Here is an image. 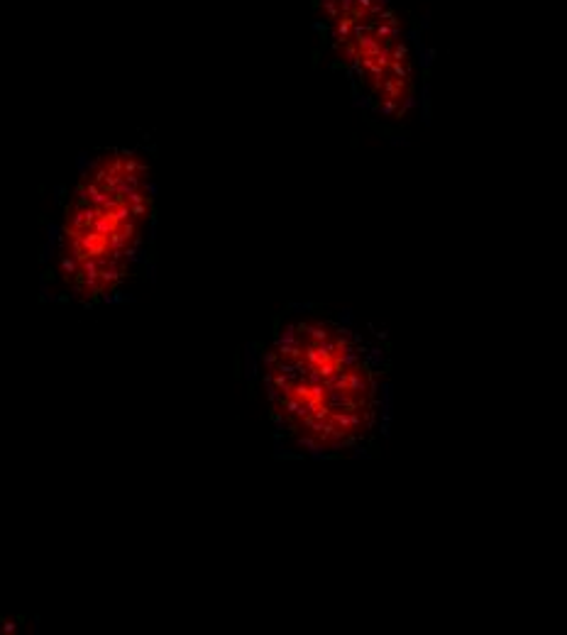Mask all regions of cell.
I'll return each mask as SVG.
<instances>
[{
    "label": "cell",
    "instance_id": "3957f363",
    "mask_svg": "<svg viewBox=\"0 0 567 635\" xmlns=\"http://www.w3.org/2000/svg\"><path fill=\"white\" fill-rule=\"evenodd\" d=\"M313 27L357 103L401 117L416 95V25L399 0H313Z\"/></svg>",
    "mask_w": 567,
    "mask_h": 635
},
{
    "label": "cell",
    "instance_id": "6da1fadb",
    "mask_svg": "<svg viewBox=\"0 0 567 635\" xmlns=\"http://www.w3.org/2000/svg\"><path fill=\"white\" fill-rule=\"evenodd\" d=\"M154 232V186L147 152L103 149L86 157L59 203L49 271L83 303L108 301L142 264Z\"/></svg>",
    "mask_w": 567,
    "mask_h": 635
},
{
    "label": "cell",
    "instance_id": "7a4b0ae2",
    "mask_svg": "<svg viewBox=\"0 0 567 635\" xmlns=\"http://www.w3.org/2000/svg\"><path fill=\"white\" fill-rule=\"evenodd\" d=\"M264 386L276 428L311 452H340L369 435L377 406L372 352L343 323L286 320L264 354Z\"/></svg>",
    "mask_w": 567,
    "mask_h": 635
}]
</instances>
